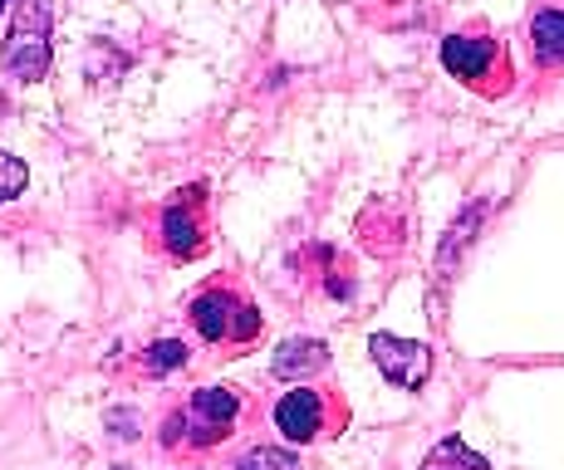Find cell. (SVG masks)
<instances>
[{
  "instance_id": "6da1fadb",
  "label": "cell",
  "mask_w": 564,
  "mask_h": 470,
  "mask_svg": "<svg viewBox=\"0 0 564 470\" xmlns=\"http://www.w3.org/2000/svg\"><path fill=\"white\" fill-rule=\"evenodd\" d=\"M6 69L15 79H45L50 74V6L45 0L20 6L15 25L6 35Z\"/></svg>"
},
{
  "instance_id": "7a4b0ae2",
  "label": "cell",
  "mask_w": 564,
  "mask_h": 470,
  "mask_svg": "<svg viewBox=\"0 0 564 470\" xmlns=\"http://www.w3.org/2000/svg\"><path fill=\"white\" fill-rule=\"evenodd\" d=\"M192 324H197L202 338H212V343H226V338H256L260 334V314L251 304L231 299V294H202L197 304H192Z\"/></svg>"
},
{
  "instance_id": "3957f363",
  "label": "cell",
  "mask_w": 564,
  "mask_h": 470,
  "mask_svg": "<svg viewBox=\"0 0 564 470\" xmlns=\"http://www.w3.org/2000/svg\"><path fill=\"white\" fill-rule=\"evenodd\" d=\"M368 353H373V363L383 368L388 382H398V387H408V392H417L422 382H427V373H432L427 343H412V338L373 334V338H368Z\"/></svg>"
},
{
  "instance_id": "277c9868",
  "label": "cell",
  "mask_w": 564,
  "mask_h": 470,
  "mask_svg": "<svg viewBox=\"0 0 564 470\" xmlns=\"http://www.w3.org/2000/svg\"><path fill=\"white\" fill-rule=\"evenodd\" d=\"M236 412H241V397H236L231 387H202L197 397H192V407H187V417H182V426L192 431V441L206 446V441H221V436L231 431Z\"/></svg>"
},
{
  "instance_id": "5b68a950",
  "label": "cell",
  "mask_w": 564,
  "mask_h": 470,
  "mask_svg": "<svg viewBox=\"0 0 564 470\" xmlns=\"http://www.w3.org/2000/svg\"><path fill=\"white\" fill-rule=\"evenodd\" d=\"M275 426H280V436H285V441H314V436H319V426H324L319 392H310V387L285 392V397H280V407H275Z\"/></svg>"
},
{
  "instance_id": "8992f818",
  "label": "cell",
  "mask_w": 564,
  "mask_h": 470,
  "mask_svg": "<svg viewBox=\"0 0 564 470\" xmlns=\"http://www.w3.org/2000/svg\"><path fill=\"white\" fill-rule=\"evenodd\" d=\"M270 368H275V378H290V382L314 378L329 368V348H324L319 338H285V343L275 348V363Z\"/></svg>"
},
{
  "instance_id": "52a82bcc",
  "label": "cell",
  "mask_w": 564,
  "mask_h": 470,
  "mask_svg": "<svg viewBox=\"0 0 564 470\" xmlns=\"http://www.w3.org/2000/svg\"><path fill=\"white\" fill-rule=\"evenodd\" d=\"M197 192H187V206H167V216H162V236H167V250L182 260H192L202 250V221H197Z\"/></svg>"
},
{
  "instance_id": "ba28073f",
  "label": "cell",
  "mask_w": 564,
  "mask_h": 470,
  "mask_svg": "<svg viewBox=\"0 0 564 470\" xmlns=\"http://www.w3.org/2000/svg\"><path fill=\"white\" fill-rule=\"evenodd\" d=\"M496 59V45L491 40H476V35H452L442 40V64H447L457 79H481Z\"/></svg>"
},
{
  "instance_id": "9c48e42d",
  "label": "cell",
  "mask_w": 564,
  "mask_h": 470,
  "mask_svg": "<svg viewBox=\"0 0 564 470\" xmlns=\"http://www.w3.org/2000/svg\"><path fill=\"white\" fill-rule=\"evenodd\" d=\"M530 45L540 64H564V10H540L530 25Z\"/></svg>"
},
{
  "instance_id": "30bf717a",
  "label": "cell",
  "mask_w": 564,
  "mask_h": 470,
  "mask_svg": "<svg viewBox=\"0 0 564 470\" xmlns=\"http://www.w3.org/2000/svg\"><path fill=\"white\" fill-rule=\"evenodd\" d=\"M422 470H491V461H486V456H476L462 436H442V441L427 451Z\"/></svg>"
},
{
  "instance_id": "8fae6325",
  "label": "cell",
  "mask_w": 564,
  "mask_h": 470,
  "mask_svg": "<svg viewBox=\"0 0 564 470\" xmlns=\"http://www.w3.org/2000/svg\"><path fill=\"white\" fill-rule=\"evenodd\" d=\"M236 470H305V466H300V456H290V451H270V446H260V451L241 456Z\"/></svg>"
},
{
  "instance_id": "7c38bea8",
  "label": "cell",
  "mask_w": 564,
  "mask_h": 470,
  "mask_svg": "<svg viewBox=\"0 0 564 470\" xmlns=\"http://www.w3.org/2000/svg\"><path fill=\"white\" fill-rule=\"evenodd\" d=\"M25 182H30L25 162H20V157H10V152H0V201H10V196H20V192H25Z\"/></svg>"
},
{
  "instance_id": "4fadbf2b",
  "label": "cell",
  "mask_w": 564,
  "mask_h": 470,
  "mask_svg": "<svg viewBox=\"0 0 564 470\" xmlns=\"http://www.w3.org/2000/svg\"><path fill=\"white\" fill-rule=\"evenodd\" d=\"M481 216H486V206H481V201H476V206H471V211H466V216H462V226H452V240H447V245H442V270H447V260H452V255H457V250L466 245V240H471V231H476V226H481Z\"/></svg>"
},
{
  "instance_id": "5bb4252c",
  "label": "cell",
  "mask_w": 564,
  "mask_h": 470,
  "mask_svg": "<svg viewBox=\"0 0 564 470\" xmlns=\"http://www.w3.org/2000/svg\"><path fill=\"white\" fill-rule=\"evenodd\" d=\"M187 363V343H177V338H162V343L148 353V368L153 373H172V368Z\"/></svg>"
}]
</instances>
